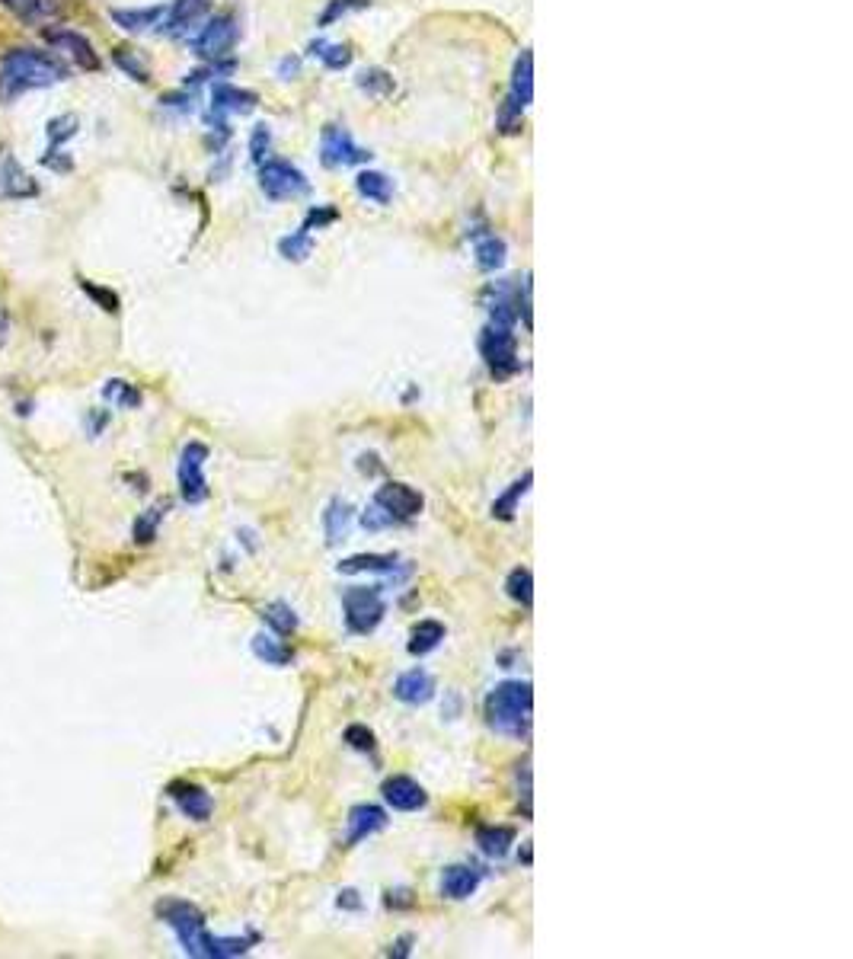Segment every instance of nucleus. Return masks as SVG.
I'll return each instance as SVG.
<instances>
[{"label": "nucleus", "mask_w": 853, "mask_h": 959, "mask_svg": "<svg viewBox=\"0 0 853 959\" xmlns=\"http://www.w3.org/2000/svg\"><path fill=\"white\" fill-rule=\"evenodd\" d=\"M445 640V627H441L438 621H419L416 627H413V640H409V653L413 656H425V653H432V649Z\"/></svg>", "instance_id": "obj_27"}, {"label": "nucleus", "mask_w": 853, "mask_h": 959, "mask_svg": "<svg viewBox=\"0 0 853 959\" xmlns=\"http://www.w3.org/2000/svg\"><path fill=\"white\" fill-rule=\"evenodd\" d=\"M39 186L32 183V176L16 164V157L0 148V199H32Z\"/></svg>", "instance_id": "obj_13"}, {"label": "nucleus", "mask_w": 853, "mask_h": 959, "mask_svg": "<svg viewBox=\"0 0 853 959\" xmlns=\"http://www.w3.org/2000/svg\"><path fill=\"white\" fill-rule=\"evenodd\" d=\"M103 397L112 400V403H119V406H138L141 403V394L125 381H109L106 390H103Z\"/></svg>", "instance_id": "obj_37"}, {"label": "nucleus", "mask_w": 853, "mask_h": 959, "mask_svg": "<svg viewBox=\"0 0 853 959\" xmlns=\"http://www.w3.org/2000/svg\"><path fill=\"white\" fill-rule=\"evenodd\" d=\"M262 617H266V624L275 630V633H294L298 630V617H294V611L285 605V601H275V605H269L266 611H262Z\"/></svg>", "instance_id": "obj_31"}, {"label": "nucleus", "mask_w": 853, "mask_h": 959, "mask_svg": "<svg viewBox=\"0 0 853 959\" xmlns=\"http://www.w3.org/2000/svg\"><path fill=\"white\" fill-rule=\"evenodd\" d=\"M531 100H534V55L524 48V52L518 55V61H515V74H512V90H508V100H505V106H502V116H499V122H502V132H518V125H521V112L531 106Z\"/></svg>", "instance_id": "obj_4"}, {"label": "nucleus", "mask_w": 853, "mask_h": 959, "mask_svg": "<svg viewBox=\"0 0 853 959\" xmlns=\"http://www.w3.org/2000/svg\"><path fill=\"white\" fill-rule=\"evenodd\" d=\"M80 288L87 291V295L100 304V307H106L109 314H116L119 311V295H112L109 288H100V285H93V282H87V279H80Z\"/></svg>", "instance_id": "obj_39"}, {"label": "nucleus", "mask_w": 853, "mask_h": 959, "mask_svg": "<svg viewBox=\"0 0 853 959\" xmlns=\"http://www.w3.org/2000/svg\"><path fill=\"white\" fill-rule=\"evenodd\" d=\"M400 566L397 554H358L339 563V573H393Z\"/></svg>", "instance_id": "obj_23"}, {"label": "nucleus", "mask_w": 853, "mask_h": 959, "mask_svg": "<svg viewBox=\"0 0 853 959\" xmlns=\"http://www.w3.org/2000/svg\"><path fill=\"white\" fill-rule=\"evenodd\" d=\"M314 55H320V61L326 64V68H336V71L346 68L349 58H352L346 45H323V42L314 45Z\"/></svg>", "instance_id": "obj_38"}, {"label": "nucleus", "mask_w": 853, "mask_h": 959, "mask_svg": "<svg viewBox=\"0 0 853 959\" xmlns=\"http://www.w3.org/2000/svg\"><path fill=\"white\" fill-rule=\"evenodd\" d=\"M157 915L179 937V944H183V950L189 956L227 959V956H243L253 947V937H211L205 928V915L192 902L163 899L157 905Z\"/></svg>", "instance_id": "obj_1"}, {"label": "nucleus", "mask_w": 853, "mask_h": 959, "mask_svg": "<svg viewBox=\"0 0 853 959\" xmlns=\"http://www.w3.org/2000/svg\"><path fill=\"white\" fill-rule=\"evenodd\" d=\"M77 125H80L77 116H58V119H52V122H48V141H52L55 148H58V144H64V141H71V138L77 135Z\"/></svg>", "instance_id": "obj_36"}, {"label": "nucleus", "mask_w": 853, "mask_h": 959, "mask_svg": "<svg viewBox=\"0 0 853 959\" xmlns=\"http://www.w3.org/2000/svg\"><path fill=\"white\" fill-rule=\"evenodd\" d=\"M278 250H282V256L291 259V263H304V259L314 253V240H310V234L301 227V231H294V234L282 237Z\"/></svg>", "instance_id": "obj_30"}, {"label": "nucleus", "mask_w": 853, "mask_h": 959, "mask_svg": "<svg viewBox=\"0 0 853 959\" xmlns=\"http://www.w3.org/2000/svg\"><path fill=\"white\" fill-rule=\"evenodd\" d=\"M330 221H336V211L333 208H314L307 215V221H304V231L310 234L314 227H323V224H330Z\"/></svg>", "instance_id": "obj_43"}, {"label": "nucleus", "mask_w": 853, "mask_h": 959, "mask_svg": "<svg viewBox=\"0 0 853 959\" xmlns=\"http://www.w3.org/2000/svg\"><path fill=\"white\" fill-rule=\"evenodd\" d=\"M508 595L515 601H521L524 608H531L534 601V579H531V570H512L508 573V582H505Z\"/></svg>", "instance_id": "obj_32"}, {"label": "nucleus", "mask_w": 853, "mask_h": 959, "mask_svg": "<svg viewBox=\"0 0 853 959\" xmlns=\"http://www.w3.org/2000/svg\"><path fill=\"white\" fill-rule=\"evenodd\" d=\"M170 800L183 809V816L195 819V822H205L211 816V796L208 790L195 787V784H186V780H176L170 784Z\"/></svg>", "instance_id": "obj_16"}, {"label": "nucleus", "mask_w": 853, "mask_h": 959, "mask_svg": "<svg viewBox=\"0 0 853 959\" xmlns=\"http://www.w3.org/2000/svg\"><path fill=\"white\" fill-rule=\"evenodd\" d=\"M45 42L52 48H58V52H64V55H71V61L77 64L80 71H100L103 61H100V55L93 52V45H90V39L84 36V32L68 29V26L45 29Z\"/></svg>", "instance_id": "obj_10"}, {"label": "nucleus", "mask_w": 853, "mask_h": 959, "mask_svg": "<svg viewBox=\"0 0 853 959\" xmlns=\"http://www.w3.org/2000/svg\"><path fill=\"white\" fill-rule=\"evenodd\" d=\"M237 36H240V26H237L234 16L231 13H218V16H211V20L202 26L199 36L192 39V52L199 58H205V61H218V58L234 52Z\"/></svg>", "instance_id": "obj_6"}, {"label": "nucleus", "mask_w": 853, "mask_h": 959, "mask_svg": "<svg viewBox=\"0 0 853 959\" xmlns=\"http://www.w3.org/2000/svg\"><path fill=\"white\" fill-rule=\"evenodd\" d=\"M112 58H116V64H119V68H122L128 77L141 80V84H144V80H151V71H147L144 58L135 52V48H116V55H112Z\"/></svg>", "instance_id": "obj_34"}, {"label": "nucleus", "mask_w": 853, "mask_h": 959, "mask_svg": "<svg viewBox=\"0 0 853 959\" xmlns=\"http://www.w3.org/2000/svg\"><path fill=\"white\" fill-rule=\"evenodd\" d=\"M358 87H362L365 93H371V96H387L393 90V77L387 71L371 68V71H365L362 77H358Z\"/></svg>", "instance_id": "obj_35"}, {"label": "nucleus", "mask_w": 853, "mask_h": 959, "mask_svg": "<svg viewBox=\"0 0 853 959\" xmlns=\"http://www.w3.org/2000/svg\"><path fill=\"white\" fill-rule=\"evenodd\" d=\"M0 7H4L10 16H16V20H20L23 26L48 23L52 16L61 13L58 0H0Z\"/></svg>", "instance_id": "obj_18"}, {"label": "nucleus", "mask_w": 853, "mask_h": 959, "mask_svg": "<svg viewBox=\"0 0 853 959\" xmlns=\"http://www.w3.org/2000/svg\"><path fill=\"white\" fill-rule=\"evenodd\" d=\"M368 0H333V7L323 13V23H333L336 16H342V13H349L352 7H365Z\"/></svg>", "instance_id": "obj_44"}, {"label": "nucleus", "mask_w": 853, "mask_h": 959, "mask_svg": "<svg viewBox=\"0 0 853 959\" xmlns=\"http://www.w3.org/2000/svg\"><path fill=\"white\" fill-rule=\"evenodd\" d=\"M157 522H160V512H147L135 522V541L138 544H151L154 534H157Z\"/></svg>", "instance_id": "obj_40"}, {"label": "nucleus", "mask_w": 853, "mask_h": 959, "mask_svg": "<svg viewBox=\"0 0 853 959\" xmlns=\"http://www.w3.org/2000/svg\"><path fill=\"white\" fill-rule=\"evenodd\" d=\"M205 13H208V0H176V4L167 10L163 26H167L173 36H186L195 23L205 20Z\"/></svg>", "instance_id": "obj_20"}, {"label": "nucleus", "mask_w": 853, "mask_h": 959, "mask_svg": "<svg viewBox=\"0 0 853 959\" xmlns=\"http://www.w3.org/2000/svg\"><path fill=\"white\" fill-rule=\"evenodd\" d=\"M480 886V870L473 867H448L441 873V892L448 899H470Z\"/></svg>", "instance_id": "obj_21"}, {"label": "nucleus", "mask_w": 853, "mask_h": 959, "mask_svg": "<svg viewBox=\"0 0 853 959\" xmlns=\"http://www.w3.org/2000/svg\"><path fill=\"white\" fill-rule=\"evenodd\" d=\"M253 653L266 665H288L291 662V649L282 640L269 637V633H256V637H253Z\"/></svg>", "instance_id": "obj_28"}, {"label": "nucleus", "mask_w": 853, "mask_h": 959, "mask_svg": "<svg viewBox=\"0 0 853 959\" xmlns=\"http://www.w3.org/2000/svg\"><path fill=\"white\" fill-rule=\"evenodd\" d=\"M528 486H531V474H524V480H518V483H515L512 490H508V493H505L502 499H496V502H492V515H496V518H505V522H508V518H515L518 496H524V493H528Z\"/></svg>", "instance_id": "obj_33"}, {"label": "nucleus", "mask_w": 853, "mask_h": 959, "mask_svg": "<svg viewBox=\"0 0 853 959\" xmlns=\"http://www.w3.org/2000/svg\"><path fill=\"white\" fill-rule=\"evenodd\" d=\"M377 506L387 512V518H416L425 506L422 493H416L413 486L406 483H387L377 490Z\"/></svg>", "instance_id": "obj_12"}, {"label": "nucleus", "mask_w": 853, "mask_h": 959, "mask_svg": "<svg viewBox=\"0 0 853 959\" xmlns=\"http://www.w3.org/2000/svg\"><path fill=\"white\" fill-rule=\"evenodd\" d=\"M342 608H346V624L352 633H371L384 621V611H387L377 589H349L342 595Z\"/></svg>", "instance_id": "obj_8"}, {"label": "nucleus", "mask_w": 853, "mask_h": 959, "mask_svg": "<svg viewBox=\"0 0 853 959\" xmlns=\"http://www.w3.org/2000/svg\"><path fill=\"white\" fill-rule=\"evenodd\" d=\"M323 525H326V534H330V541L336 544L339 538H346L349 528H352V506L342 499H333L330 509L323 512Z\"/></svg>", "instance_id": "obj_26"}, {"label": "nucleus", "mask_w": 853, "mask_h": 959, "mask_svg": "<svg viewBox=\"0 0 853 959\" xmlns=\"http://www.w3.org/2000/svg\"><path fill=\"white\" fill-rule=\"evenodd\" d=\"M346 742L358 752H374V733H371V729H365V726H358V723L346 729Z\"/></svg>", "instance_id": "obj_41"}, {"label": "nucleus", "mask_w": 853, "mask_h": 959, "mask_svg": "<svg viewBox=\"0 0 853 959\" xmlns=\"http://www.w3.org/2000/svg\"><path fill=\"white\" fill-rule=\"evenodd\" d=\"M64 77H68V68L55 55L39 52V48H10L0 58V100L10 103L20 93L61 84Z\"/></svg>", "instance_id": "obj_2"}, {"label": "nucleus", "mask_w": 853, "mask_h": 959, "mask_svg": "<svg viewBox=\"0 0 853 959\" xmlns=\"http://www.w3.org/2000/svg\"><path fill=\"white\" fill-rule=\"evenodd\" d=\"M371 154L365 148H358L355 138L339 125H326L323 128V164L326 167H352V164H365Z\"/></svg>", "instance_id": "obj_11"}, {"label": "nucleus", "mask_w": 853, "mask_h": 959, "mask_svg": "<svg viewBox=\"0 0 853 959\" xmlns=\"http://www.w3.org/2000/svg\"><path fill=\"white\" fill-rule=\"evenodd\" d=\"M381 793H384V800H387L393 809H400V812H416V809L425 806V790L416 784L413 777H406V774L384 780V790H381Z\"/></svg>", "instance_id": "obj_15"}, {"label": "nucleus", "mask_w": 853, "mask_h": 959, "mask_svg": "<svg viewBox=\"0 0 853 959\" xmlns=\"http://www.w3.org/2000/svg\"><path fill=\"white\" fill-rule=\"evenodd\" d=\"M205 461H208V448L202 442H189L179 454V490H183V499L189 506L202 502L208 496V480H205Z\"/></svg>", "instance_id": "obj_9"}, {"label": "nucleus", "mask_w": 853, "mask_h": 959, "mask_svg": "<svg viewBox=\"0 0 853 959\" xmlns=\"http://www.w3.org/2000/svg\"><path fill=\"white\" fill-rule=\"evenodd\" d=\"M355 189L362 192L368 202H377V205H387V202H390V195H393V183L387 180L384 173H377V170L358 173Z\"/></svg>", "instance_id": "obj_25"}, {"label": "nucleus", "mask_w": 853, "mask_h": 959, "mask_svg": "<svg viewBox=\"0 0 853 959\" xmlns=\"http://www.w3.org/2000/svg\"><path fill=\"white\" fill-rule=\"evenodd\" d=\"M480 352H483L486 365L492 368V375H499V378L512 375V371L518 368V343H515L512 327H492L489 323L480 336Z\"/></svg>", "instance_id": "obj_7"}, {"label": "nucleus", "mask_w": 853, "mask_h": 959, "mask_svg": "<svg viewBox=\"0 0 853 959\" xmlns=\"http://www.w3.org/2000/svg\"><path fill=\"white\" fill-rule=\"evenodd\" d=\"M477 844L489 857H505L508 848L515 844V828L508 825H483L477 832Z\"/></svg>", "instance_id": "obj_24"}, {"label": "nucleus", "mask_w": 853, "mask_h": 959, "mask_svg": "<svg viewBox=\"0 0 853 959\" xmlns=\"http://www.w3.org/2000/svg\"><path fill=\"white\" fill-rule=\"evenodd\" d=\"M393 694H397L403 704H413V707L429 704L432 697H435V678L425 672V669H413V672H406V675L397 678V685H393Z\"/></svg>", "instance_id": "obj_17"}, {"label": "nucleus", "mask_w": 853, "mask_h": 959, "mask_svg": "<svg viewBox=\"0 0 853 959\" xmlns=\"http://www.w3.org/2000/svg\"><path fill=\"white\" fill-rule=\"evenodd\" d=\"M112 20L128 32H147L157 29L167 20V7H138V10H112Z\"/></svg>", "instance_id": "obj_22"}, {"label": "nucleus", "mask_w": 853, "mask_h": 959, "mask_svg": "<svg viewBox=\"0 0 853 959\" xmlns=\"http://www.w3.org/2000/svg\"><path fill=\"white\" fill-rule=\"evenodd\" d=\"M387 825V812L381 806H371V803H362L349 812V844H358L365 841L368 835L381 832Z\"/></svg>", "instance_id": "obj_19"}, {"label": "nucleus", "mask_w": 853, "mask_h": 959, "mask_svg": "<svg viewBox=\"0 0 853 959\" xmlns=\"http://www.w3.org/2000/svg\"><path fill=\"white\" fill-rule=\"evenodd\" d=\"M531 710L534 694L528 681H505L486 701V717L496 733H505L512 739H524L531 729Z\"/></svg>", "instance_id": "obj_3"}, {"label": "nucleus", "mask_w": 853, "mask_h": 959, "mask_svg": "<svg viewBox=\"0 0 853 959\" xmlns=\"http://www.w3.org/2000/svg\"><path fill=\"white\" fill-rule=\"evenodd\" d=\"M266 151H269V128H266V125H259L256 132H253V138H250V154H253L256 164H262V157H266Z\"/></svg>", "instance_id": "obj_42"}, {"label": "nucleus", "mask_w": 853, "mask_h": 959, "mask_svg": "<svg viewBox=\"0 0 853 959\" xmlns=\"http://www.w3.org/2000/svg\"><path fill=\"white\" fill-rule=\"evenodd\" d=\"M259 103L253 90H240L234 84H218L211 90V116H246Z\"/></svg>", "instance_id": "obj_14"}, {"label": "nucleus", "mask_w": 853, "mask_h": 959, "mask_svg": "<svg viewBox=\"0 0 853 959\" xmlns=\"http://www.w3.org/2000/svg\"><path fill=\"white\" fill-rule=\"evenodd\" d=\"M259 189L266 192V199L272 202H288V199H298L310 189L307 176L291 167L288 160H266V164L259 167Z\"/></svg>", "instance_id": "obj_5"}, {"label": "nucleus", "mask_w": 853, "mask_h": 959, "mask_svg": "<svg viewBox=\"0 0 853 959\" xmlns=\"http://www.w3.org/2000/svg\"><path fill=\"white\" fill-rule=\"evenodd\" d=\"M477 263H480L486 272L499 269V266L505 263V240L496 237V234H486V237L477 243Z\"/></svg>", "instance_id": "obj_29"}]
</instances>
